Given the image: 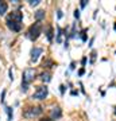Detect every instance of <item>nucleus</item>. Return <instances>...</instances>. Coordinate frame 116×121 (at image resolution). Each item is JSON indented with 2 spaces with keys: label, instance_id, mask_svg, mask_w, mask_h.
<instances>
[{
  "label": "nucleus",
  "instance_id": "1",
  "mask_svg": "<svg viewBox=\"0 0 116 121\" xmlns=\"http://www.w3.org/2000/svg\"><path fill=\"white\" fill-rule=\"evenodd\" d=\"M35 75H37L35 70L34 69H30V67L23 71V77H22V90H23V91H27L28 85H30V83L35 79Z\"/></svg>",
  "mask_w": 116,
  "mask_h": 121
},
{
  "label": "nucleus",
  "instance_id": "13",
  "mask_svg": "<svg viewBox=\"0 0 116 121\" xmlns=\"http://www.w3.org/2000/svg\"><path fill=\"white\" fill-rule=\"evenodd\" d=\"M86 32H88V28H84V30H81L80 32H77V36L81 38L82 42H86V40H88V35H86Z\"/></svg>",
  "mask_w": 116,
  "mask_h": 121
},
{
  "label": "nucleus",
  "instance_id": "31",
  "mask_svg": "<svg viewBox=\"0 0 116 121\" xmlns=\"http://www.w3.org/2000/svg\"><path fill=\"white\" fill-rule=\"evenodd\" d=\"M113 30L116 31V22H115V24H113Z\"/></svg>",
  "mask_w": 116,
  "mask_h": 121
},
{
  "label": "nucleus",
  "instance_id": "14",
  "mask_svg": "<svg viewBox=\"0 0 116 121\" xmlns=\"http://www.w3.org/2000/svg\"><path fill=\"white\" fill-rule=\"evenodd\" d=\"M8 9V4L5 1H0V15H4Z\"/></svg>",
  "mask_w": 116,
  "mask_h": 121
},
{
  "label": "nucleus",
  "instance_id": "24",
  "mask_svg": "<svg viewBox=\"0 0 116 121\" xmlns=\"http://www.w3.org/2000/svg\"><path fill=\"white\" fill-rule=\"evenodd\" d=\"M76 69V62H72L70 63V70H74Z\"/></svg>",
  "mask_w": 116,
  "mask_h": 121
},
{
  "label": "nucleus",
  "instance_id": "30",
  "mask_svg": "<svg viewBox=\"0 0 116 121\" xmlns=\"http://www.w3.org/2000/svg\"><path fill=\"white\" fill-rule=\"evenodd\" d=\"M41 121H53V120H51V118H42Z\"/></svg>",
  "mask_w": 116,
  "mask_h": 121
},
{
  "label": "nucleus",
  "instance_id": "2",
  "mask_svg": "<svg viewBox=\"0 0 116 121\" xmlns=\"http://www.w3.org/2000/svg\"><path fill=\"white\" fill-rule=\"evenodd\" d=\"M42 23L41 22H35L34 24H31L30 28L27 30V38L30 39V40H32V42H35L37 39L39 38V35L42 34Z\"/></svg>",
  "mask_w": 116,
  "mask_h": 121
},
{
  "label": "nucleus",
  "instance_id": "7",
  "mask_svg": "<svg viewBox=\"0 0 116 121\" xmlns=\"http://www.w3.org/2000/svg\"><path fill=\"white\" fill-rule=\"evenodd\" d=\"M50 116H51V120H58L62 117V110H61L60 106H56V108L51 109V112H50Z\"/></svg>",
  "mask_w": 116,
  "mask_h": 121
},
{
  "label": "nucleus",
  "instance_id": "15",
  "mask_svg": "<svg viewBox=\"0 0 116 121\" xmlns=\"http://www.w3.org/2000/svg\"><path fill=\"white\" fill-rule=\"evenodd\" d=\"M96 56H97V51H96V50H92V52H90V59H89L90 65H93V63H95Z\"/></svg>",
  "mask_w": 116,
  "mask_h": 121
},
{
  "label": "nucleus",
  "instance_id": "6",
  "mask_svg": "<svg viewBox=\"0 0 116 121\" xmlns=\"http://www.w3.org/2000/svg\"><path fill=\"white\" fill-rule=\"evenodd\" d=\"M43 52V48L42 47H32V50H31V62H37L39 58V55Z\"/></svg>",
  "mask_w": 116,
  "mask_h": 121
},
{
  "label": "nucleus",
  "instance_id": "26",
  "mask_svg": "<svg viewBox=\"0 0 116 121\" xmlns=\"http://www.w3.org/2000/svg\"><path fill=\"white\" fill-rule=\"evenodd\" d=\"M4 95H5V90H3V93H1V102H4Z\"/></svg>",
  "mask_w": 116,
  "mask_h": 121
},
{
  "label": "nucleus",
  "instance_id": "32",
  "mask_svg": "<svg viewBox=\"0 0 116 121\" xmlns=\"http://www.w3.org/2000/svg\"><path fill=\"white\" fill-rule=\"evenodd\" d=\"M115 52H116V51H115Z\"/></svg>",
  "mask_w": 116,
  "mask_h": 121
},
{
  "label": "nucleus",
  "instance_id": "9",
  "mask_svg": "<svg viewBox=\"0 0 116 121\" xmlns=\"http://www.w3.org/2000/svg\"><path fill=\"white\" fill-rule=\"evenodd\" d=\"M53 66H56V63L53 62V59H50V58H45V59L42 60V67L45 69H49V67H53Z\"/></svg>",
  "mask_w": 116,
  "mask_h": 121
},
{
  "label": "nucleus",
  "instance_id": "16",
  "mask_svg": "<svg viewBox=\"0 0 116 121\" xmlns=\"http://www.w3.org/2000/svg\"><path fill=\"white\" fill-rule=\"evenodd\" d=\"M5 110H7V114H8V120H7V121H12V108L7 106Z\"/></svg>",
  "mask_w": 116,
  "mask_h": 121
},
{
  "label": "nucleus",
  "instance_id": "23",
  "mask_svg": "<svg viewBox=\"0 0 116 121\" xmlns=\"http://www.w3.org/2000/svg\"><path fill=\"white\" fill-rule=\"evenodd\" d=\"M57 16H58V19H61V17L64 16V13H62L61 9H57Z\"/></svg>",
  "mask_w": 116,
  "mask_h": 121
},
{
  "label": "nucleus",
  "instance_id": "10",
  "mask_svg": "<svg viewBox=\"0 0 116 121\" xmlns=\"http://www.w3.org/2000/svg\"><path fill=\"white\" fill-rule=\"evenodd\" d=\"M46 16V12H45V9H38L37 12H35V19H37V22H41L43 20Z\"/></svg>",
  "mask_w": 116,
  "mask_h": 121
},
{
  "label": "nucleus",
  "instance_id": "18",
  "mask_svg": "<svg viewBox=\"0 0 116 121\" xmlns=\"http://www.w3.org/2000/svg\"><path fill=\"white\" fill-rule=\"evenodd\" d=\"M84 74H85V67H81V69L78 70L77 75H78V77H82V75H84Z\"/></svg>",
  "mask_w": 116,
  "mask_h": 121
},
{
  "label": "nucleus",
  "instance_id": "17",
  "mask_svg": "<svg viewBox=\"0 0 116 121\" xmlns=\"http://www.w3.org/2000/svg\"><path fill=\"white\" fill-rule=\"evenodd\" d=\"M39 3H41V0H28V4H30L31 7H35V5H38Z\"/></svg>",
  "mask_w": 116,
  "mask_h": 121
},
{
  "label": "nucleus",
  "instance_id": "27",
  "mask_svg": "<svg viewBox=\"0 0 116 121\" xmlns=\"http://www.w3.org/2000/svg\"><path fill=\"white\" fill-rule=\"evenodd\" d=\"M70 93H72V95H78V90H72Z\"/></svg>",
  "mask_w": 116,
  "mask_h": 121
},
{
  "label": "nucleus",
  "instance_id": "28",
  "mask_svg": "<svg viewBox=\"0 0 116 121\" xmlns=\"http://www.w3.org/2000/svg\"><path fill=\"white\" fill-rule=\"evenodd\" d=\"M93 40H95V38H92L89 40V44H88V46H89V47H92V44H93Z\"/></svg>",
  "mask_w": 116,
  "mask_h": 121
},
{
  "label": "nucleus",
  "instance_id": "5",
  "mask_svg": "<svg viewBox=\"0 0 116 121\" xmlns=\"http://www.w3.org/2000/svg\"><path fill=\"white\" fill-rule=\"evenodd\" d=\"M7 19L14 20V22H18V23H22V20H23V13L16 9V11H12V12L9 13L8 16H7Z\"/></svg>",
  "mask_w": 116,
  "mask_h": 121
},
{
  "label": "nucleus",
  "instance_id": "8",
  "mask_svg": "<svg viewBox=\"0 0 116 121\" xmlns=\"http://www.w3.org/2000/svg\"><path fill=\"white\" fill-rule=\"evenodd\" d=\"M39 79L45 83L50 82V81H51V73H50V71H43V73L39 74Z\"/></svg>",
  "mask_w": 116,
  "mask_h": 121
},
{
  "label": "nucleus",
  "instance_id": "20",
  "mask_svg": "<svg viewBox=\"0 0 116 121\" xmlns=\"http://www.w3.org/2000/svg\"><path fill=\"white\" fill-rule=\"evenodd\" d=\"M80 15H81V13H80V9H74V17H76V19H80Z\"/></svg>",
  "mask_w": 116,
  "mask_h": 121
},
{
  "label": "nucleus",
  "instance_id": "4",
  "mask_svg": "<svg viewBox=\"0 0 116 121\" xmlns=\"http://www.w3.org/2000/svg\"><path fill=\"white\" fill-rule=\"evenodd\" d=\"M43 113V108L42 106H31L23 113V116L26 118H32V117H37V116H41Z\"/></svg>",
  "mask_w": 116,
  "mask_h": 121
},
{
  "label": "nucleus",
  "instance_id": "12",
  "mask_svg": "<svg viewBox=\"0 0 116 121\" xmlns=\"http://www.w3.org/2000/svg\"><path fill=\"white\" fill-rule=\"evenodd\" d=\"M62 32H64V30L60 26H57V36H56L57 43H62Z\"/></svg>",
  "mask_w": 116,
  "mask_h": 121
},
{
  "label": "nucleus",
  "instance_id": "21",
  "mask_svg": "<svg viewBox=\"0 0 116 121\" xmlns=\"http://www.w3.org/2000/svg\"><path fill=\"white\" fill-rule=\"evenodd\" d=\"M86 60H88V58H86V56H82V59H81V66H82V67H85Z\"/></svg>",
  "mask_w": 116,
  "mask_h": 121
},
{
  "label": "nucleus",
  "instance_id": "19",
  "mask_svg": "<svg viewBox=\"0 0 116 121\" xmlns=\"http://www.w3.org/2000/svg\"><path fill=\"white\" fill-rule=\"evenodd\" d=\"M65 90H66V86H65V85H60V91H61L62 95L65 94Z\"/></svg>",
  "mask_w": 116,
  "mask_h": 121
},
{
  "label": "nucleus",
  "instance_id": "25",
  "mask_svg": "<svg viewBox=\"0 0 116 121\" xmlns=\"http://www.w3.org/2000/svg\"><path fill=\"white\" fill-rule=\"evenodd\" d=\"M9 79H11V81L14 79V73H12V69H9Z\"/></svg>",
  "mask_w": 116,
  "mask_h": 121
},
{
  "label": "nucleus",
  "instance_id": "3",
  "mask_svg": "<svg viewBox=\"0 0 116 121\" xmlns=\"http://www.w3.org/2000/svg\"><path fill=\"white\" fill-rule=\"evenodd\" d=\"M47 94H49V87L46 85H41V86H38L35 89L34 94H32V98L42 101V99H45L47 97Z\"/></svg>",
  "mask_w": 116,
  "mask_h": 121
},
{
  "label": "nucleus",
  "instance_id": "29",
  "mask_svg": "<svg viewBox=\"0 0 116 121\" xmlns=\"http://www.w3.org/2000/svg\"><path fill=\"white\" fill-rule=\"evenodd\" d=\"M64 47H65V48H68V47H69V42H65V44H64Z\"/></svg>",
  "mask_w": 116,
  "mask_h": 121
},
{
  "label": "nucleus",
  "instance_id": "22",
  "mask_svg": "<svg viewBox=\"0 0 116 121\" xmlns=\"http://www.w3.org/2000/svg\"><path fill=\"white\" fill-rule=\"evenodd\" d=\"M80 5H81V8H85L86 5H88V1H86V0H81V3H80Z\"/></svg>",
  "mask_w": 116,
  "mask_h": 121
},
{
  "label": "nucleus",
  "instance_id": "11",
  "mask_svg": "<svg viewBox=\"0 0 116 121\" xmlns=\"http://www.w3.org/2000/svg\"><path fill=\"white\" fill-rule=\"evenodd\" d=\"M45 34H46V38H47L49 42H51V40H53V27L50 26V24L46 27V30H45Z\"/></svg>",
  "mask_w": 116,
  "mask_h": 121
}]
</instances>
